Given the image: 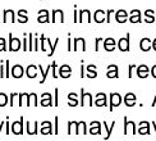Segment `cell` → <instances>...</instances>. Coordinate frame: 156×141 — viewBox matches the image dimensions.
<instances>
[{
  "label": "cell",
  "mask_w": 156,
  "mask_h": 141,
  "mask_svg": "<svg viewBox=\"0 0 156 141\" xmlns=\"http://www.w3.org/2000/svg\"><path fill=\"white\" fill-rule=\"evenodd\" d=\"M19 94L18 92H12L10 96H9V105L10 107H14V98H17Z\"/></svg>",
  "instance_id": "ee69618b"
},
{
  "label": "cell",
  "mask_w": 156,
  "mask_h": 141,
  "mask_svg": "<svg viewBox=\"0 0 156 141\" xmlns=\"http://www.w3.org/2000/svg\"><path fill=\"white\" fill-rule=\"evenodd\" d=\"M80 105L84 107V105H88V107H92L94 105V101H92V95L90 92H86V90L83 87L81 89V100H80Z\"/></svg>",
  "instance_id": "3957f363"
},
{
  "label": "cell",
  "mask_w": 156,
  "mask_h": 141,
  "mask_svg": "<svg viewBox=\"0 0 156 141\" xmlns=\"http://www.w3.org/2000/svg\"><path fill=\"white\" fill-rule=\"evenodd\" d=\"M83 59L81 60V78H84V77H86V68H84V64H83Z\"/></svg>",
  "instance_id": "681fc988"
},
{
  "label": "cell",
  "mask_w": 156,
  "mask_h": 141,
  "mask_svg": "<svg viewBox=\"0 0 156 141\" xmlns=\"http://www.w3.org/2000/svg\"><path fill=\"white\" fill-rule=\"evenodd\" d=\"M56 68H58L56 62H53V64H51V69H53V77L54 78H58V77H59V74L56 73Z\"/></svg>",
  "instance_id": "7dc6e473"
},
{
  "label": "cell",
  "mask_w": 156,
  "mask_h": 141,
  "mask_svg": "<svg viewBox=\"0 0 156 141\" xmlns=\"http://www.w3.org/2000/svg\"><path fill=\"white\" fill-rule=\"evenodd\" d=\"M113 13H114L113 9H109V10L106 12V22H108V23H110V17H112Z\"/></svg>",
  "instance_id": "db71d44e"
},
{
  "label": "cell",
  "mask_w": 156,
  "mask_h": 141,
  "mask_svg": "<svg viewBox=\"0 0 156 141\" xmlns=\"http://www.w3.org/2000/svg\"><path fill=\"white\" fill-rule=\"evenodd\" d=\"M27 133L28 135H37L38 133V131H37V126H38V123L35 121V122H27Z\"/></svg>",
  "instance_id": "4dcf8cb0"
},
{
  "label": "cell",
  "mask_w": 156,
  "mask_h": 141,
  "mask_svg": "<svg viewBox=\"0 0 156 141\" xmlns=\"http://www.w3.org/2000/svg\"><path fill=\"white\" fill-rule=\"evenodd\" d=\"M73 22L78 23V12H77V9H74V19H73Z\"/></svg>",
  "instance_id": "91938a15"
},
{
  "label": "cell",
  "mask_w": 156,
  "mask_h": 141,
  "mask_svg": "<svg viewBox=\"0 0 156 141\" xmlns=\"http://www.w3.org/2000/svg\"><path fill=\"white\" fill-rule=\"evenodd\" d=\"M119 68L116 64H109L108 66V72H106V77L108 78H119Z\"/></svg>",
  "instance_id": "ba28073f"
},
{
  "label": "cell",
  "mask_w": 156,
  "mask_h": 141,
  "mask_svg": "<svg viewBox=\"0 0 156 141\" xmlns=\"http://www.w3.org/2000/svg\"><path fill=\"white\" fill-rule=\"evenodd\" d=\"M152 48H154V50L156 51V38H155V40L152 41Z\"/></svg>",
  "instance_id": "94428289"
},
{
  "label": "cell",
  "mask_w": 156,
  "mask_h": 141,
  "mask_svg": "<svg viewBox=\"0 0 156 141\" xmlns=\"http://www.w3.org/2000/svg\"><path fill=\"white\" fill-rule=\"evenodd\" d=\"M58 42H59V37H56V38H55V42H54V44H51V40H50V38H46V45L49 46V53H48V56H53V55H54Z\"/></svg>",
  "instance_id": "83f0119b"
},
{
  "label": "cell",
  "mask_w": 156,
  "mask_h": 141,
  "mask_svg": "<svg viewBox=\"0 0 156 141\" xmlns=\"http://www.w3.org/2000/svg\"><path fill=\"white\" fill-rule=\"evenodd\" d=\"M9 104V99H8V95L4 94V92H0V107H5Z\"/></svg>",
  "instance_id": "74e56055"
},
{
  "label": "cell",
  "mask_w": 156,
  "mask_h": 141,
  "mask_svg": "<svg viewBox=\"0 0 156 141\" xmlns=\"http://www.w3.org/2000/svg\"><path fill=\"white\" fill-rule=\"evenodd\" d=\"M68 51H73V49H72V38H70V34H68Z\"/></svg>",
  "instance_id": "9f6ffc18"
},
{
  "label": "cell",
  "mask_w": 156,
  "mask_h": 141,
  "mask_svg": "<svg viewBox=\"0 0 156 141\" xmlns=\"http://www.w3.org/2000/svg\"><path fill=\"white\" fill-rule=\"evenodd\" d=\"M58 92H59V90H58V87H55V103H54L55 107H58V104H59V101H58L59 100L58 99Z\"/></svg>",
  "instance_id": "6f0895ef"
},
{
  "label": "cell",
  "mask_w": 156,
  "mask_h": 141,
  "mask_svg": "<svg viewBox=\"0 0 156 141\" xmlns=\"http://www.w3.org/2000/svg\"><path fill=\"white\" fill-rule=\"evenodd\" d=\"M144 14H145V22H146V23H154V22L156 21L154 10H151V9H147V10H145Z\"/></svg>",
  "instance_id": "d6a6232c"
},
{
  "label": "cell",
  "mask_w": 156,
  "mask_h": 141,
  "mask_svg": "<svg viewBox=\"0 0 156 141\" xmlns=\"http://www.w3.org/2000/svg\"><path fill=\"white\" fill-rule=\"evenodd\" d=\"M32 104H35V107L38 105V103H37V95H36L35 92L26 95V105L30 107V105H32Z\"/></svg>",
  "instance_id": "f546056e"
},
{
  "label": "cell",
  "mask_w": 156,
  "mask_h": 141,
  "mask_svg": "<svg viewBox=\"0 0 156 141\" xmlns=\"http://www.w3.org/2000/svg\"><path fill=\"white\" fill-rule=\"evenodd\" d=\"M150 74L154 77V78H156V64H154V66L151 67V69H150Z\"/></svg>",
  "instance_id": "11a10c76"
},
{
  "label": "cell",
  "mask_w": 156,
  "mask_h": 141,
  "mask_svg": "<svg viewBox=\"0 0 156 141\" xmlns=\"http://www.w3.org/2000/svg\"><path fill=\"white\" fill-rule=\"evenodd\" d=\"M37 22L38 23H49L50 18H49V12L46 9H41L38 12V17H37Z\"/></svg>",
  "instance_id": "d4e9b609"
},
{
  "label": "cell",
  "mask_w": 156,
  "mask_h": 141,
  "mask_svg": "<svg viewBox=\"0 0 156 141\" xmlns=\"http://www.w3.org/2000/svg\"><path fill=\"white\" fill-rule=\"evenodd\" d=\"M86 51V40L83 37H76L73 40V51Z\"/></svg>",
  "instance_id": "52a82bcc"
},
{
  "label": "cell",
  "mask_w": 156,
  "mask_h": 141,
  "mask_svg": "<svg viewBox=\"0 0 156 141\" xmlns=\"http://www.w3.org/2000/svg\"><path fill=\"white\" fill-rule=\"evenodd\" d=\"M10 74H12V77H14V78H21L24 74V68L21 64H14L13 68L10 69Z\"/></svg>",
  "instance_id": "9c48e42d"
},
{
  "label": "cell",
  "mask_w": 156,
  "mask_h": 141,
  "mask_svg": "<svg viewBox=\"0 0 156 141\" xmlns=\"http://www.w3.org/2000/svg\"><path fill=\"white\" fill-rule=\"evenodd\" d=\"M116 45H118V44H116V41L114 40L113 37H108L102 42V46H104V49H105L106 51H114L115 48H116Z\"/></svg>",
  "instance_id": "30bf717a"
},
{
  "label": "cell",
  "mask_w": 156,
  "mask_h": 141,
  "mask_svg": "<svg viewBox=\"0 0 156 141\" xmlns=\"http://www.w3.org/2000/svg\"><path fill=\"white\" fill-rule=\"evenodd\" d=\"M26 95H27V92H22L18 95V105L19 107L23 105V100H26Z\"/></svg>",
  "instance_id": "7bdbcfd3"
},
{
  "label": "cell",
  "mask_w": 156,
  "mask_h": 141,
  "mask_svg": "<svg viewBox=\"0 0 156 141\" xmlns=\"http://www.w3.org/2000/svg\"><path fill=\"white\" fill-rule=\"evenodd\" d=\"M86 74L88 78H96L97 77V67L95 64H90L86 67Z\"/></svg>",
  "instance_id": "4316f807"
},
{
  "label": "cell",
  "mask_w": 156,
  "mask_h": 141,
  "mask_svg": "<svg viewBox=\"0 0 156 141\" xmlns=\"http://www.w3.org/2000/svg\"><path fill=\"white\" fill-rule=\"evenodd\" d=\"M96 107H106L108 105V99L105 92H99L96 94V100H95Z\"/></svg>",
  "instance_id": "ac0fdd59"
},
{
  "label": "cell",
  "mask_w": 156,
  "mask_h": 141,
  "mask_svg": "<svg viewBox=\"0 0 156 141\" xmlns=\"http://www.w3.org/2000/svg\"><path fill=\"white\" fill-rule=\"evenodd\" d=\"M152 126H154V130H155V133H156V122H152Z\"/></svg>",
  "instance_id": "e7e4bbea"
},
{
  "label": "cell",
  "mask_w": 156,
  "mask_h": 141,
  "mask_svg": "<svg viewBox=\"0 0 156 141\" xmlns=\"http://www.w3.org/2000/svg\"><path fill=\"white\" fill-rule=\"evenodd\" d=\"M38 104L42 105V107H53L54 103H53V98H51V94L44 92V94L41 95V100H40V103H38Z\"/></svg>",
  "instance_id": "7c38bea8"
},
{
  "label": "cell",
  "mask_w": 156,
  "mask_h": 141,
  "mask_svg": "<svg viewBox=\"0 0 156 141\" xmlns=\"http://www.w3.org/2000/svg\"><path fill=\"white\" fill-rule=\"evenodd\" d=\"M136 69H137V76L140 78H147V77L150 76V68H148L146 64H141V66H138Z\"/></svg>",
  "instance_id": "2e32d148"
},
{
  "label": "cell",
  "mask_w": 156,
  "mask_h": 141,
  "mask_svg": "<svg viewBox=\"0 0 156 141\" xmlns=\"http://www.w3.org/2000/svg\"><path fill=\"white\" fill-rule=\"evenodd\" d=\"M5 126H6V135H9V133H12V131H10V123H9V118L8 117H6V121H5Z\"/></svg>",
  "instance_id": "f5cc1de1"
},
{
  "label": "cell",
  "mask_w": 156,
  "mask_h": 141,
  "mask_svg": "<svg viewBox=\"0 0 156 141\" xmlns=\"http://www.w3.org/2000/svg\"><path fill=\"white\" fill-rule=\"evenodd\" d=\"M128 21L131 22V23H141L142 22V13H141V10L133 9L131 12V16H129Z\"/></svg>",
  "instance_id": "9a60e30c"
},
{
  "label": "cell",
  "mask_w": 156,
  "mask_h": 141,
  "mask_svg": "<svg viewBox=\"0 0 156 141\" xmlns=\"http://www.w3.org/2000/svg\"><path fill=\"white\" fill-rule=\"evenodd\" d=\"M90 135H101V123L97 121H94L90 123V130H88Z\"/></svg>",
  "instance_id": "d6986e66"
},
{
  "label": "cell",
  "mask_w": 156,
  "mask_h": 141,
  "mask_svg": "<svg viewBox=\"0 0 156 141\" xmlns=\"http://www.w3.org/2000/svg\"><path fill=\"white\" fill-rule=\"evenodd\" d=\"M92 22L91 19V12L88 9H82L80 10V14H78V23H82V22Z\"/></svg>",
  "instance_id": "4fadbf2b"
},
{
  "label": "cell",
  "mask_w": 156,
  "mask_h": 141,
  "mask_svg": "<svg viewBox=\"0 0 156 141\" xmlns=\"http://www.w3.org/2000/svg\"><path fill=\"white\" fill-rule=\"evenodd\" d=\"M102 126L105 127V131H106V135L104 136V140H109L110 136H112V132L114 130V127H115V121H113V123L110 125V126H108L106 122H102Z\"/></svg>",
  "instance_id": "1f68e13d"
},
{
  "label": "cell",
  "mask_w": 156,
  "mask_h": 141,
  "mask_svg": "<svg viewBox=\"0 0 156 141\" xmlns=\"http://www.w3.org/2000/svg\"><path fill=\"white\" fill-rule=\"evenodd\" d=\"M58 121H59V118H58V117H55V135H58V133H59V130H58Z\"/></svg>",
  "instance_id": "680465c9"
},
{
  "label": "cell",
  "mask_w": 156,
  "mask_h": 141,
  "mask_svg": "<svg viewBox=\"0 0 156 141\" xmlns=\"http://www.w3.org/2000/svg\"><path fill=\"white\" fill-rule=\"evenodd\" d=\"M0 51H6V41L3 37H0Z\"/></svg>",
  "instance_id": "c3c4849f"
},
{
  "label": "cell",
  "mask_w": 156,
  "mask_h": 141,
  "mask_svg": "<svg viewBox=\"0 0 156 141\" xmlns=\"http://www.w3.org/2000/svg\"><path fill=\"white\" fill-rule=\"evenodd\" d=\"M102 40H104L102 37H96V38H95V51H99V49H100V44L104 42Z\"/></svg>",
  "instance_id": "b9f144b4"
},
{
  "label": "cell",
  "mask_w": 156,
  "mask_h": 141,
  "mask_svg": "<svg viewBox=\"0 0 156 141\" xmlns=\"http://www.w3.org/2000/svg\"><path fill=\"white\" fill-rule=\"evenodd\" d=\"M68 105L69 107H77V105H80V101H78L77 99V94L76 92H69L68 94Z\"/></svg>",
  "instance_id": "836d02e7"
},
{
  "label": "cell",
  "mask_w": 156,
  "mask_h": 141,
  "mask_svg": "<svg viewBox=\"0 0 156 141\" xmlns=\"http://www.w3.org/2000/svg\"><path fill=\"white\" fill-rule=\"evenodd\" d=\"M138 133L140 135H150V123L147 121H142L138 123Z\"/></svg>",
  "instance_id": "cb8c5ba5"
},
{
  "label": "cell",
  "mask_w": 156,
  "mask_h": 141,
  "mask_svg": "<svg viewBox=\"0 0 156 141\" xmlns=\"http://www.w3.org/2000/svg\"><path fill=\"white\" fill-rule=\"evenodd\" d=\"M28 35H23V41H22V49L23 51H28Z\"/></svg>",
  "instance_id": "ab89813d"
},
{
  "label": "cell",
  "mask_w": 156,
  "mask_h": 141,
  "mask_svg": "<svg viewBox=\"0 0 156 141\" xmlns=\"http://www.w3.org/2000/svg\"><path fill=\"white\" fill-rule=\"evenodd\" d=\"M77 130H78V122L69 121L68 122V135H72V133L77 135Z\"/></svg>",
  "instance_id": "d590c367"
},
{
  "label": "cell",
  "mask_w": 156,
  "mask_h": 141,
  "mask_svg": "<svg viewBox=\"0 0 156 141\" xmlns=\"http://www.w3.org/2000/svg\"><path fill=\"white\" fill-rule=\"evenodd\" d=\"M86 135L87 132V126H86V122H78V130H77V135Z\"/></svg>",
  "instance_id": "8d00e7d4"
},
{
  "label": "cell",
  "mask_w": 156,
  "mask_h": 141,
  "mask_svg": "<svg viewBox=\"0 0 156 141\" xmlns=\"http://www.w3.org/2000/svg\"><path fill=\"white\" fill-rule=\"evenodd\" d=\"M45 42H46V37L45 35H40V50L41 51H46V46H45Z\"/></svg>",
  "instance_id": "f35d334b"
},
{
  "label": "cell",
  "mask_w": 156,
  "mask_h": 141,
  "mask_svg": "<svg viewBox=\"0 0 156 141\" xmlns=\"http://www.w3.org/2000/svg\"><path fill=\"white\" fill-rule=\"evenodd\" d=\"M123 103H124L127 107H134L136 103H137V96H136L133 92H128V94L124 95Z\"/></svg>",
  "instance_id": "5bb4252c"
},
{
  "label": "cell",
  "mask_w": 156,
  "mask_h": 141,
  "mask_svg": "<svg viewBox=\"0 0 156 141\" xmlns=\"http://www.w3.org/2000/svg\"><path fill=\"white\" fill-rule=\"evenodd\" d=\"M70 76H72V68H70V66H68V64H63V66H60L59 77H62V78H69Z\"/></svg>",
  "instance_id": "e0dca14e"
},
{
  "label": "cell",
  "mask_w": 156,
  "mask_h": 141,
  "mask_svg": "<svg viewBox=\"0 0 156 141\" xmlns=\"http://www.w3.org/2000/svg\"><path fill=\"white\" fill-rule=\"evenodd\" d=\"M4 125H5V122L3 121V122H2V125H0V133H2V128L4 127Z\"/></svg>",
  "instance_id": "be15d7a7"
},
{
  "label": "cell",
  "mask_w": 156,
  "mask_h": 141,
  "mask_svg": "<svg viewBox=\"0 0 156 141\" xmlns=\"http://www.w3.org/2000/svg\"><path fill=\"white\" fill-rule=\"evenodd\" d=\"M5 73H4V60H0V78H4Z\"/></svg>",
  "instance_id": "f907efd6"
},
{
  "label": "cell",
  "mask_w": 156,
  "mask_h": 141,
  "mask_svg": "<svg viewBox=\"0 0 156 141\" xmlns=\"http://www.w3.org/2000/svg\"><path fill=\"white\" fill-rule=\"evenodd\" d=\"M14 12H13L12 9H6L4 10V19H3V22L6 23V22H12V23H14L16 22V19H14Z\"/></svg>",
  "instance_id": "f1b7e54d"
},
{
  "label": "cell",
  "mask_w": 156,
  "mask_h": 141,
  "mask_svg": "<svg viewBox=\"0 0 156 141\" xmlns=\"http://www.w3.org/2000/svg\"><path fill=\"white\" fill-rule=\"evenodd\" d=\"M131 34H127L124 37H122L119 38V41H118V49L120 51H129L131 50Z\"/></svg>",
  "instance_id": "7a4b0ae2"
},
{
  "label": "cell",
  "mask_w": 156,
  "mask_h": 141,
  "mask_svg": "<svg viewBox=\"0 0 156 141\" xmlns=\"http://www.w3.org/2000/svg\"><path fill=\"white\" fill-rule=\"evenodd\" d=\"M94 21H95L96 23H102V22H105V21H106V13H105V10L97 9V10L94 13Z\"/></svg>",
  "instance_id": "ffe728a7"
},
{
  "label": "cell",
  "mask_w": 156,
  "mask_h": 141,
  "mask_svg": "<svg viewBox=\"0 0 156 141\" xmlns=\"http://www.w3.org/2000/svg\"><path fill=\"white\" fill-rule=\"evenodd\" d=\"M23 121H24V118L21 117V118H19V121L13 122L12 126H10L12 133H14V135H22L23 133Z\"/></svg>",
  "instance_id": "5b68a950"
},
{
  "label": "cell",
  "mask_w": 156,
  "mask_h": 141,
  "mask_svg": "<svg viewBox=\"0 0 156 141\" xmlns=\"http://www.w3.org/2000/svg\"><path fill=\"white\" fill-rule=\"evenodd\" d=\"M41 130H40V133L42 135H51V133H54L53 132V125H51V122L49 121H44L42 123H41Z\"/></svg>",
  "instance_id": "7402d4cb"
},
{
  "label": "cell",
  "mask_w": 156,
  "mask_h": 141,
  "mask_svg": "<svg viewBox=\"0 0 156 141\" xmlns=\"http://www.w3.org/2000/svg\"><path fill=\"white\" fill-rule=\"evenodd\" d=\"M32 40H34V35L28 34V51H34L35 45H34V41H32Z\"/></svg>",
  "instance_id": "60d3db41"
},
{
  "label": "cell",
  "mask_w": 156,
  "mask_h": 141,
  "mask_svg": "<svg viewBox=\"0 0 156 141\" xmlns=\"http://www.w3.org/2000/svg\"><path fill=\"white\" fill-rule=\"evenodd\" d=\"M115 19H116V22H118V23H126L128 19H129L127 10H124V9L116 10L115 12Z\"/></svg>",
  "instance_id": "8fae6325"
},
{
  "label": "cell",
  "mask_w": 156,
  "mask_h": 141,
  "mask_svg": "<svg viewBox=\"0 0 156 141\" xmlns=\"http://www.w3.org/2000/svg\"><path fill=\"white\" fill-rule=\"evenodd\" d=\"M109 98H110V100H109V110L113 112V109L115 107H119L122 104L123 99H122V95L119 92H112L109 95Z\"/></svg>",
  "instance_id": "6da1fadb"
},
{
  "label": "cell",
  "mask_w": 156,
  "mask_h": 141,
  "mask_svg": "<svg viewBox=\"0 0 156 141\" xmlns=\"http://www.w3.org/2000/svg\"><path fill=\"white\" fill-rule=\"evenodd\" d=\"M51 22H60L64 23V13L62 9H54L53 10V18H51Z\"/></svg>",
  "instance_id": "44dd1931"
},
{
  "label": "cell",
  "mask_w": 156,
  "mask_h": 141,
  "mask_svg": "<svg viewBox=\"0 0 156 141\" xmlns=\"http://www.w3.org/2000/svg\"><path fill=\"white\" fill-rule=\"evenodd\" d=\"M137 68L136 67V64H129L128 66V78H132L133 77V69Z\"/></svg>",
  "instance_id": "f6af8a7d"
},
{
  "label": "cell",
  "mask_w": 156,
  "mask_h": 141,
  "mask_svg": "<svg viewBox=\"0 0 156 141\" xmlns=\"http://www.w3.org/2000/svg\"><path fill=\"white\" fill-rule=\"evenodd\" d=\"M0 22H2V19H0Z\"/></svg>",
  "instance_id": "03108f58"
},
{
  "label": "cell",
  "mask_w": 156,
  "mask_h": 141,
  "mask_svg": "<svg viewBox=\"0 0 156 141\" xmlns=\"http://www.w3.org/2000/svg\"><path fill=\"white\" fill-rule=\"evenodd\" d=\"M152 107H156V95H155V98H154V101H152Z\"/></svg>",
  "instance_id": "6125c7cd"
},
{
  "label": "cell",
  "mask_w": 156,
  "mask_h": 141,
  "mask_svg": "<svg viewBox=\"0 0 156 141\" xmlns=\"http://www.w3.org/2000/svg\"><path fill=\"white\" fill-rule=\"evenodd\" d=\"M151 48H152V41L148 37H144L140 41V49L142 51H150Z\"/></svg>",
  "instance_id": "603a6c76"
},
{
  "label": "cell",
  "mask_w": 156,
  "mask_h": 141,
  "mask_svg": "<svg viewBox=\"0 0 156 141\" xmlns=\"http://www.w3.org/2000/svg\"><path fill=\"white\" fill-rule=\"evenodd\" d=\"M37 69H38V66H35V64H31L26 68V74H27L28 78H36L37 77Z\"/></svg>",
  "instance_id": "484cf974"
},
{
  "label": "cell",
  "mask_w": 156,
  "mask_h": 141,
  "mask_svg": "<svg viewBox=\"0 0 156 141\" xmlns=\"http://www.w3.org/2000/svg\"><path fill=\"white\" fill-rule=\"evenodd\" d=\"M22 48V41L18 37H13L12 34H9V51H19Z\"/></svg>",
  "instance_id": "277c9868"
},
{
  "label": "cell",
  "mask_w": 156,
  "mask_h": 141,
  "mask_svg": "<svg viewBox=\"0 0 156 141\" xmlns=\"http://www.w3.org/2000/svg\"><path fill=\"white\" fill-rule=\"evenodd\" d=\"M9 64H10V62L9 60H5V77L8 78V77H10L12 74H10V67H9Z\"/></svg>",
  "instance_id": "bcb514c9"
},
{
  "label": "cell",
  "mask_w": 156,
  "mask_h": 141,
  "mask_svg": "<svg viewBox=\"0 0 156 141\" xmlns=\"http://www.w3.org/2000/svg\"><path fill=\"white\" fill-rule=\"evenodd\" d=\"M17 16H18V22H19V23H27V22H28L27 10L21 9V10H19V12L17 13Z\"/></svg>",
  "instance_id": "e575fe53"
},
{
  "label": "cell",
  "mask_w": 156,
  "mask_h": 141,
  "mask_svg": "<svg viewBox=\"0 0 156 141\" xmlns=\"http://www.w3.org/2000/svg\"><path fill=\"white\" fill-rule=\"evenodd\" d=\"M38 41H40V38H38V35L35 34V46H34V51H38Z\"/></svg>",
  "instance_id": "816d5d0a"
},
{
  "label": "cell",
  "mask_w": 156,
  "mask_h": 141,
  "mask_svg": "<svg viewBox=\"0 0 156 141\" xmlns=\"http://www.w3.org/2000/svg\"><path fill=\"white\" fill-rule=\"evenodd\" d=\"M123 119H124V135H128V133L136 135L137 133V131H136V123L133 121H128L127 115Z\"/></svg>",
  "instance_id": "8992f818"
}]
</instances>
